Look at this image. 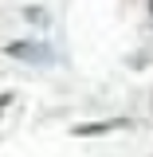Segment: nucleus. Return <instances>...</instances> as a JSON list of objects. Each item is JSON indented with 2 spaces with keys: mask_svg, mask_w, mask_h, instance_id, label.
Instances as JSON below:
<instances>
[{
  "mask_svg": "<svg viewBox=\"0 0 153 157\" xmlns=\"http://www.w3.org/2000/svg\"><path fill=\"white\" fill-rule=\"evenodd\" d=\"M4 55L20 59V63H39V67L55 63V51H51L47 43H28V39H16V43H8V47H4Z\"/></svg>",
  "mask_w": 153,
  "mask_h": 157,
  "instance_id": "1",
  "label": "nucleus"
},
{
  "mask_svg": "<svg viewBox=\"0 0 153 157\" xmlns=\"http://www.w3.org/2000/svg\"><path fill=\"white\" fill-rule=\"evenodd\" d=\"M114 126H122V122H90V126H75L78 137H90V134H110Z\"/></svg>",
  "mask_w": 153,
  "mask_h": 157,
  "instance_id": "2",
  "label": "nucleus"
},
{
  "mask_svg": "<svg viewBox=\"0 0 153 157\" xmlns=\"http://www.w3.org/2000/svg\"><path fill=\"white\" fill-rule=\"evenodd\" d=\"M24 16H28V20H36V24H47V12H43V8H28Z\"/></svg>",
  "mask_w": 153,
  "mask_h": 157,
  "instance_id": "3",
  "label": "nucleus"
},
{
  "mask_svg": "<svg viewBox=\"0 0 153 157\" xmlns=\"http://www.w3.org/2000/svg\"><path fill=\"white\" fill-rule=\"evenodd\" d=\"M8 102H12V94H0V114L8 110Z\"/></svg>",
  "mask_w": 153,
  "mask_h": 157,
  "instance_id": "4",
  "label": "nucleus"
},
{
  "mask_svg": "<svg viewBox=\"0 0 153 157\" xmlns=\"http://www.w3.org/2000/svg\"><path fill=\"white\" fill-rule=\"evenodd\" d=\"M149 12H153V0H149Z\"/></svg>",
  "mask_w": 153,
  "mask_h": 157,
  "instance_id": "5",
  "label": "nucleus"
}]
</instances>
